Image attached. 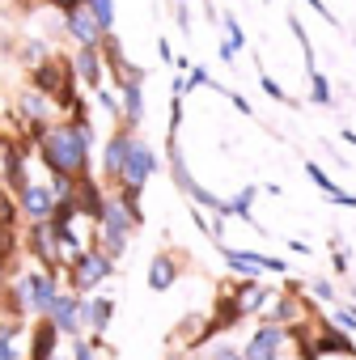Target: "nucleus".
I'll return each mask as SVG.
<instances>
[{"label": "nucleus", "mask_w": 356, "mask_h": 360, "mask_svg": "<svg viewBox=\"0 0 356 360\" xmlns=\"http://www.w3.org/2000/svg\"><path fill=\"white\" fill-rule=\"evenodd\" d=\"M263 297H267V292H259V288H242V297H238V314H242V309H259Z\"/></svg>", "instance_id": "dca6fc26"}, {"label": "nucleus", "mask_w": 356, "mask_h": 360, "mask_svg": "<svg viewBox=\"0 0 356 360\" xmlns=\"http://www.w3.org/2000/svg\"><path fill=\"white\" fill-rule=\"evenodd\" d=\"M51 347H56V322L39 326V335H34V360H47V356H51Z\"/></svg>", "instance_id": "ddd939ff"}, {"label": "nucleus", "mask_w": 356, "mask_h": 360, "mask_svg": "<svg viewBox=\"0 0 356 360\" xmlns=\"http://www.w3.org/2000/svg\"><path fill=\"white\" fill-rule=\"evenodd\" d=\"M102 217H106V246H110V250H123V242H127V225H132V221H127L115 204H106Z\"/></svg>", "instance_id": "39448f33"}, {"label": "nucleus", "mask_w": 356, "mask_h": 360, "mask_svg": "<svg viewBox=\"0 0 356 360\" xmlns=\"http://www.w3.org/2000/svg\"><path fill=\"white\" fill-rule=\"evenodd\" d=\"M217 360H238V356L234 352H217Z\"/></svg>", "instance_id": "c85d7f7f"}, {"label": "nucleus", "mask_w": 356, "mask_h": 360, "mask_svg": "<svg viewBox=\"0 0 356 360\" xmlns=\"http://www.w3.org/2000/svg\"><path fill=\"white\" fill-rule=\"evenodd\" d=\"M314 102H331V85L322 77H314Z\"/></svg>", "instance_id": "4be33fe9"}, {"label": "nucleus", "mask_w": 356, "mask_h": 360, "mask_svg": "<svg viewBox=\"0 0 356 360\" xmlns=\"http://www.w3.org/2000/svg\"><path fill=\"white\" fill-rule=\"evenodd\" d=\"M263 89H267V94H272V98H284V94H280V85H276V81H272V77H263Z\"/></svg>", "instance_id": "393cba45"}, {"label": "nucleus", "mask_w": 356, "mask_h": 360, "mask_svg": "<svg viewBox=\"0 0 356 360\" xmlns=\"http://www.w3.org/2000/svg\"><path fill=\"white\" fill-rule=\"evenodd\" d=\"M280 343H284V330H280V326H263V330L255 335V343L246 347V360H276Z\"/></svg>", "instance_id": "20e7f679"}, {"label": "nucleus", "mask_w": 356, "mask_h": 360, "mask_svg": "<svg viewBox=\"0 0 356 360\" xmlns=\"http://www.w3.org/2000/svg\"><path fill=\"white\" fill-rule=\"evenodd\" d=\"M250 200H255V187H250V191H242V195H238L225 212H246V208H250Z\"/></svg>", "instance_id": "412c9836"}, {"label": "nucleus", "mask_w": 356, "mask_h": 360, "mask_svg": "<svg viewBox=\"0 0 356 360\" xmlns=\"http://www.w3.org/2000/svg\"><path fill=\"white\" fill-rule=\"evenodd\" d=\"M43 153H47V165H51L56 174L81 169V165H85V153H89V127H85V123H77V127H56V131L47 136Z\"/></svg>", "instance_id": "f257e3e1"}, {"label": "nucleus", "mask_w": 356, "mask_h": 360, "mask_svg": "<svg viewBox=\"0 0 356 360\" xmlns=\"http://www.w3.org/2000/svg\"><path fill=\"white\" fill-rule=\"evenodd\" d=\"M318 347H322V352H348V339H339V335H326V339H318Z\"/></svg>", "instance_id": "aec40b11"}, {"label": "nucleus", "mask_w": 356, "mask_h": 360, "mask_svg": "<svg viewBox=\"0 0 356 360\" xmlns=\"http://www.w3.org/2000/svg\"><path fill=\"white\" fill-rule=\"evenodd\" d=\"M106 276H110V263H106L102 255L81 259V267H77V284H81V288H89V284H98V280H106Z\"/></svg>", "instance_id": "0eeeda50"}, {"label": "nucleus", "mask_w": 356, "mask_h": 360, "mask_svg": "<svg viewBox=\"0 0 356 360\" xmlns=\"http://www.w3.org/2000/svg\"><path fill=\"white\" fill-rule=\"evenodd\" d=\"M77 360H94V356H89V347H81V356H77Z\"/></svg>", "instance_id": "c756f323"}, {"label": "nucleus", "mask_w": 356, "mask_h": 360, "mask_svg": "<svg viewBox=\"0 0 356 360\" xmlns=\"http://www.w3.org/2000/svg\"><path fill=\"white\" fill-rule=\"evenodd\" d=\"M0 360H13V347H9V330H0Z\"/></svg>", "instance_id": "b1692460"}, {"label": "nucleus", "mask_w": 356, "mask_h": 360, "mask_svg": "<svg viewBox=\"0 0 356 360\" xmlns=\"http://www.w3.org/2000/svg\"><path fill=\"white\" fill-rule=\"evenodd\" d=\"M148 284H153V288H170V284H174V263H170V259H153Z\"/></svg>", "instance_id": "9b49d317"}, {"label": "nucleus", "mask_w": 356, "mask_h": 360, "mask_svg": "<svg viewBox=\"0 0 356 360\" xmlns=\"http://www.w3.org/2000/svg\"><path fill=\"white\" fill-rule=\"evenodd\" d=\"M9 246H13V233H9L5 225H0V259H5V255H9Z\"/></svg>", "instance_id": "5701e85b"}, {"label": "nucleus", "mask_w": 356, "mask_h": 360, "mask_svg": "<svg viewBox=\"0 0 356 360\" xmlns=\"http://www.w3.org/2000/svg\"><path fill=\"white\" fill-rule=\"evenodd\" d=\"M9 212H13V208H9V200H5V195H0V225H5V221H9Z\"/></svg>", "instance_id": "bb28decb"}, {"label": "nucleus", "mask_w": 356, "mask_h": 360, "mask_svg": "<svg viewBox=\"0 0 356 360\" xmlns=\"http://www.w3.org/2000/svg\"><path fill=\"white\" fill-rule=\"evenodd\" d=\"M85 314H89V322H94V326L102 330V326H106V318H110V301H94V305H89Z\"/></svg>", "instance_id": "f3484780"}, {"label": "nucleus", "mask_w": 356, "mask_h": 360, "mask_svg": "<svg viewBox=\"0 0 356 360\" xmlns=\"http://www.w3.org/2000/svg\"><path fill=\"white\" fill-rule=\"evenodd\" d=\"M77 68L85 72V81H98V56H94V47H85V51H81V60H77Z\"/></svg>", "instance_id": "2eb2a0df"}, {"label": "nucleus", "mask_w": 356, "mask_h": 360, "mask_svg": "<svg viewBox=\"0 0 356 360\" xmlns=\"http://www.w3.org/2000/svg\"><path fill=\"white\" fill-rule=\"evenodd\" d=\"M68 30H72V39H77V43H85V47H94V43L102 39V26H98V22H94V13H89V9H81V5H77V9H68Z\"/></svg>", "instance_id": "7ed1b4c3"}, {"label": "nucleus", "mask_w": 356, "mask_h": 360, "mask_svg": "<svg viewBox=\"0 0 356 360\" xmlns=\"http://www.w3.org/2000/svg\"><path fill=\"white\" fill-rule=\"evenodd\" d=\"M229 263H234L238 271H259V267H267V271H284V263H280V259H267V255H246V250H229Z\"/></svg>", "instance_id": "423d86ee"}, {"label": "nucleus", "mask_w": 356, "mask_h": 360, "mask_svg": "<svg viewBox=\"0 0 356 360\" xmlns=\"http://www.w3.org/2000/svg\"><path fill=\"white\" fill-rule=\"evenodd\" d=\"M22 292H30V301L39 305V309H51V301H56V284L51 280H22Z\"/></svg>", "instance_id": "6e6552de"}, {"label": "nucleus", "mask_w": 356, "mask_h": 360, "mask_svg": "<svg viewBox=\"0 0 356 360\" xmlns=\"http://www.w3.org/2000/svg\"><path fill=\"white\" fill-rule=\"evenodd\" d=\"M339 322H343L348 330H356V314H352V309H343V314H339Z\"/></svg>", "instance_id": "a878e982"}, {"label": "nucleus", "mask_w": 356, "mask_h": 360, "mask_svg": "<svg viewBox=\"0 0 356 360\" xmlns=\"http://www.w3.org/2000/svg\"><path fill=\"white\" fill-rule=\"evenodd\" d=\"M89 5V13H94V22L102 26V34L110 30V22H115V13H110V0H85Z\"/></svg>", "instance_id": "4468645a"}, {"label": "nucleus", "mask_w": 356, "mask_h": 360, "mask_svg": "<svg viewBox=\"0 0 356 360\" xmlns=\"http://www.w3.org/2000/svg\"><path fill=\"white\" fill-rule=\"evenodd\" d=\"M127 148H132V136H119V140H110V148H106V169H110V174H119V169H123V161H127Z\"/></svg>", "instance_id": "9d476101"}, {"label": "nucleus", "mask_w": 356, "mask_h": 360, "mask_svg": "<svg viewBox=\"0 0 356 360\" xmlns=\"http://www.w3.org/2000/svg\"><path fill=\"white\" fill-rule=\"evenodd\" d=\"M157 169V157H153V148H144V144H136L132 140V148H127V161H123V178H127V187H140L144 178Z\"/></svg>", "instance_id": "f03ea898"}, {"label": "nucleus", "mask_w": 356, "mask_h": 360, "mask_svg": "<svg viewBox=\"0 0 356 360\" xmlns=\"http://www.w3.org/2000/svg\"><path fill=\"white\" fill-rule=\"evenodd\" d=\"M310 178H314V183H318V187H322V191H326V195H331V200H335V195H339V187H335V183H331V178H326V174H322V169H318V165H310Z\"/></svg>", "instance_id": "a211bd4d"}, {"label": "nucleus", "mask_w": 356, "mask_h": 360, "mask_svg": "<svg viewBox=\"0 0 356 360\" xmlns=\"http://www.w3.org/2000/svg\"><path fill=\"white\" fill-rule=\"evenodd\" d=\"M26 212H34V217L51 212V191H43V187H26Z\"/></svg>", "instance_id": "f8f14e48"}, {"label": "nucleus", "mask_w": 356, "mask_h": 360, "mask_svg": "<svg viewBox=\"0 0 356 360\" xmlns=\"http://www.w3.org/2000/svg\"><path fill=\"white\" fill-rule=\"evenodd\" d=\"M39 85H43V89H56L60 98H68V85H64V64H43V68H39Z\"/></svg>", "instance_id": "1a4fd4ad"}, {"label": "nucleus", "mask_w": 356, "mask_h": 360, "mask_svg": "<svg viewBox=\"0 0 356 360\" xmlns=\"http://www.w3.org/2000/svg\"><path fill=\"white\" fill-rule=\"evenodd\" d=\"M77 204H81V208H85V212H102V204H98V191H94V187H85V191H81V200H77Z\"/></svg>", "instance_id": "6ab92c4d"}, {"label": "nucleus", "mask_w": 356, "mask_h": 360, "mask_svg": "<svg viewBox=\"0 0 356 360\" xmlns=\"http://www.w3.org/2000/svg\"><path fill=\"white\" fill-rule=\"evenodd\" d=\"M51 5H60V9H77L81 0H51Z\"/></svg>", "instance_id": "cd10ccee"}]
</instances>
